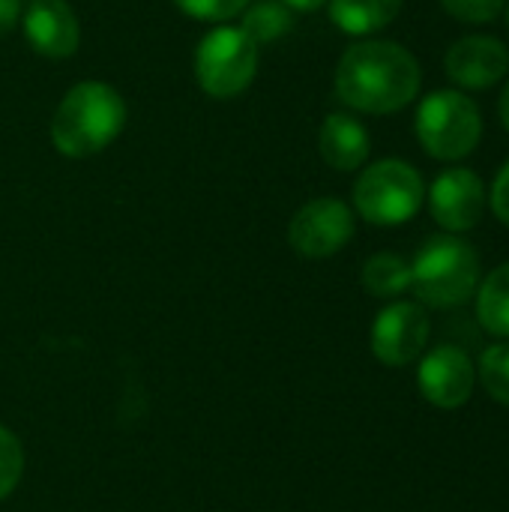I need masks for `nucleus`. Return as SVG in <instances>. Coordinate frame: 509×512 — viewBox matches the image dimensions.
<instances>
[{
  "mask_svg": "<svg viewBox=\"0 0 509 512\" xmlns=\"http://www.w3.org/2000/svg\"><path fill=\"white\" fill-rule=\"evenodd\" d=\"M417 141L441 162H459L471 156L483 135V117L477 102L462 90H435L417 108Z\"/></svg>",
  "mask_w": 509,
  "mask_h": 512,
  "instance_id": "4",
  "label": "nucleus"
},
{
  "mask_svg": "<svg viewBox=\"0 0 509 512\" xmlns=\"http://www.w3.org/2000/svg\"><path fill=\"white\" fill-rule=\"evenodd\" d=\"M369 132L351 114H327L318 132V150L336 171H357L369 159Z\"/></svg>",
  "mask_w": 509,
  "mask_h": 512,
  "instance_id": "13",
  "label": "nucleus"
},
{
  "mask_svg": "<svg viewBox=\"0 0 509 512\" xmlns=\"http://www.w3.org/2000/svg\"><path fill=\"white\" fill-rule=\"evenodd\" d=\"M486 186L471 168H447L429 189L432 219L447 234H465L480 225L486 213Z\"/></svg>",
  "mask_w": 509,
  "mask_h": 512,
  "instance_id": "9",
  "label": "nucleus"
},
{
  "mask_svg": "<svg viewBox=\"0 0 509 512\" xmlns=\"http://www.w3.org/2000/svg\"><path fill=\"white\" fill-rule=\"evenodd\" d=\"M21 27L33 51L63 60L78 51L81 27L66 0H30L21 12Z\"/></svg>",
  "mask_w": 509,
  "mask_h": 512,
  "instance_id": "12",
  "label": "nucleus"
},
{
  "mask_svg": "<svg viewBox=\"0 0 509 512\" xmlns=\"http://www.w3.org/2000/svg\"><path fill=\"white\" fill-rule=\"evenodd\" d=\"M477 300V321L492 336L509 339V261L495 267L474 294Z\"/></svg>",
  "mask_w": 509,
  "mask_h": 512,
  "instance_id": "15",
  "label": "nucleus"
},
{
  "mask_svg": "<svg viewBox=\"0 0 509 512\" xmlns=\"http://www.w3.org/2000/svg\"><path fill=\"white\" fill-rule=\"evenodd\" d=\"M174 3H177L189 18H195V21H210V24L237 18V15L249 6V0H174Z\"/></svg>",
  "mask_w": 509,
  "mask_h": 512,
  "instance_id": "21",
  "label": "nucleus"
},
{
  "mask_svg": "<svg viewBox=\"0 0 509 512\" xmlns=\"http://www.w3.org/2000/svg\"><path fill=\"white\" fill-rule=\"evenodd\" d=\"M426 198L420 171L402 159H381L369 165L354 183V210L372 225H405L411 222Z\"/></svg>",
  "mask_w": 509,
  "mask_h": 512,
  "instance_id": "5",
  "label": "nucleus"
},
{
  "mask_svg": "<svg viewBox=\"0 0 509 512\" xmlns=\"http://www.w3.org/2000/svg\"><path fill=\"white\" fill-rule=\"evenodd\" d=\"M477 375L486 387V393L509 408V342L489 345L480 357Z\"/></svg>",
  "mask_w": 509,
  "mask_h": 512,
  "instance_id": "18",
  "label": "nucleus"
},
{
  "mask_svg": "<svg viewBox=\"0 0 509 512\" xmlns=\"http://www.w3.org/2000/svg\"><path fill=\"white\" fill-rule=\"evenodd\" d=\"M126 126V102L105 81L75 84L51 117V144L69 159L102 153Z\"/></svg>",
  "mask_w": 509,
  "mask_h": 512,
  "instance_id": "2",
  "label": "nucleus"
},
{
  "mask_svg": "<svg viewBox=\"0 0 509 512\" xmlns=\"http://www.w3.org/2000/svg\"><path fill=\"white\" fill-rule=\"evenodd\" d=\"M24 474V450L21 441L0 426V501L12 495V489L18 486Z\"/></svg>",
  "mask_w": 509,
  "mask_h": 512,
  "instance_id": "19",
  "label": "nucleus"
},
{
  "mask_svg": "<svg viewBox=\"0 0 509 512\" xmlns=\"http://www.w3.org/2000/svg\"><path fill=\"white\" fill-rule=\"evenodd\" d=\"M363 288L372 297H399L411 288V264L396 252H378L363 264Z\"/></svg>",
  "mask_w": 509,
  "mask_h": 512,
  "instance_id": "16",
  "label": "nucleus"
},
{
  "mask_svg": "<svg viewBox=\"0 0 509 512\" xmlns=\"http://www.w3.org/2000/svg\"><path fill=\"white\" fill-rule=\"evenodd\" d=\"M498 114H501L504 129L509 132V81H507V87H504V93H501V99H498Z\"/></svg>",
  "mask_w": 509,
  "mask_h": 512,
  "instance_id": "25",
  "label": "nucleus"
},
{
  "mask_svg": "<svg viewBox=\"0 0 509 512\" xmlns=\"http://www.w3.org/2000/svg\"><path fill=\"white\" fill-rule=\"evenodd\" d=\"M330 21L348 36H369L390 27L405 0H327Z\"/></svg>",
  "mask_w": 509,
  "mask_h": 512,
  "instance_id": "14",
  "label": "nucleus"
},
{
  "mask_svg": "<svg viewBox=\"0 0 509 512\" xmlns=\"http://www.w3.org/2000/svg\"><path fill=\"white\" fill-rule=\"evenodd\" d=\"M423 69L399 42H357L336 66V96L363 114H396L420 93Z\"/></svg>",
  "mask_w": 509,
  "mask_h": 512,
  "instance_id": "1",
  "label": "nucleus"
},
{
  "mask_svg": "<svg viewBox=\"0 0 509 512\" xmlns=\"http://www.w3.org/2000/svg\"><path fill=\"white\" fill-rule=\"evenodd\" d=\"M21 21V0H0V36Z\"/></svg>",
  "mask_w": 509,
  "mask_h": 512,
  "instance_id": "23",
  "label": "nucleus"
},
{
  "mask_svg": "<svg viewBox=\"0 0 509 512\" xmlns=\"http://www.w3.org/2000/svg\"><path fill=\"white\" fill-rule=\"evenodd\" d=\"M258 72V45L240 27H216L195 48V78L213 99L240 96Z\"/></svg>",
  "mask_w": 509,
  "mask_h": 512,
  "instance_id": "6",
  "label": "nucleus"
},
{
  "mask_svg": "<svg viewBox=\"0 0 509 512\" xmlns=\"http://www.w3.org/2000/svg\"><path fill=\"white\" fill-rule=\"evenodd\" d=\"M441 6L462 24H489L504 12L507 0H441Z\"/></svg>",
  "mask_w": 509,
  "mask_h": 512,
  "instance_id": "20",
  "label": "nucleus"
},
{
  "mask_svg": "<svg viewBox=\"0 0 509 512\" xmlns=\"http://www.w3.org/2000/svg\"><path fill=\"white\" fill-rule=\"evenodd\" d=\"M288 9H297V12H315V9H321L327 0H282Z\"/></svg>",
  "mask_w": 509,
  "mask_h": 512,
  "instance_id": "24",
  "label": "nucleus"
},
{
  "mask_svg": "<svg viewBox=\"0 0 509 512\" xmlns=\"http://www.w3.org/2000/svg\"><path fill=\"white\" fill-rule=\"evenodd\" d=\"M351 237H354V213L339 198H315L303 204L288 225L291 249L312 261L342 252Z\"/></svg>",
  "mask_w": 509,
  "mask_h": 512,
  "instance_id": "7",
  "label": "nucleus"
},
{
  "mask_svg": "<svg viewBox=\"0 0 509 512\" xmlns=\"http://www.w3.org/2000/svg\"><path fill=\"white\" fill-rule=\"evenodd\" d=\"M489 204L495 210V216L509 225V159L504 162V168L498 171L495 183H492V192H489Z\"/></svg>",
  "mask_w": 509,
  "mask_h": 512,
  "instance_id": "22",
  "label": "nucleus"
},
{
  "mask_svg": "<svg viewBox=\"0 0 509 512\" xmlns=\"http://www.w3.org/2000/svg\"><path fill=\"white\" fill-rule=\"evenodd\" d=\"M429 342V315L420 303L396 300L378 312L372 324V354L390 366L402 369L423 357Z\"/></svg>",
  "mask_w": 509,
  "mask_h": 512,
  "instance_id": "8",
  "label": "nucleus"
},
{
  "mask_svg": "<svg viewBox=\"0 0 509 512\" xmlns=\"http://www.w3.org/2000/svg\"><path fill=\"white\" fill-rule=\"evenodd\" d=\"M291 9L282 0H258L255 6L243 9V24L240 30L261 48L267 42H276L291 30Z\"/></svg>",
  "mask_w": 509,
  "mask_h": 512,
  "instance_id": "17",
  "label": "nucleus"
},
{
  "mask_svg": "<svg viewBox=\"0 0 509 512\" xmlns=\"http://www.w3.org/2000/svg\"><path fill=\"white\" fill-rule=\"evenodd\" d=\"M480 255L456 234L429 237L411 264V291L432 309H459L480 288Z\"/></svg>",
  "mask_w": 509,
  "mask_h": 512,
  "instance_id": "3",
  "label": "nucleus"
},
{
  "mask_svg": "<svg viewBox=\"0 0 509 512\" xmlns=\"http://www.w3.org/2000/svg\"><path fill=\"white\" fill-rule=\"evenodd\" d=\"M474 384H477V366L456 345H438L420 360L417 387L423 399L435 408L444 411L462 408L471 399Z\"/></svg>",
  "mask_w": 509,
  "mask_h": 512,
  "instance_id": "10",
  "label": "nucleus"
},
{
  "mask_svg": "<svg viewBox=\"0 0 509 512\" xmlns=\"http://www.w3.org/2000/svg\"><path fill=\"white\" fill-rule=\"evenodd\" d=\"M507 24H509V3H507Z\"/></svg>",
  "mask_w": 509,
  "mask_h": 512,
  "instance_id": "26",
  "label": "nucleus"
},
{
  "mask_svg": "<svg viewBox=\"0 0 509 512\" xmlns=\"http://www.w3.org/2000/svg\"><path fill=\"white\" fill-rule=\"evenodd\" d=\"M444 69L462 90H489L509 72V48L495 36H462L450 45Z\"/></svg>",
  "mask_w": 509,
  "mask_h": 512,
  "instance_id": "11",
  "label": "nucleus"
}]
</instances>
